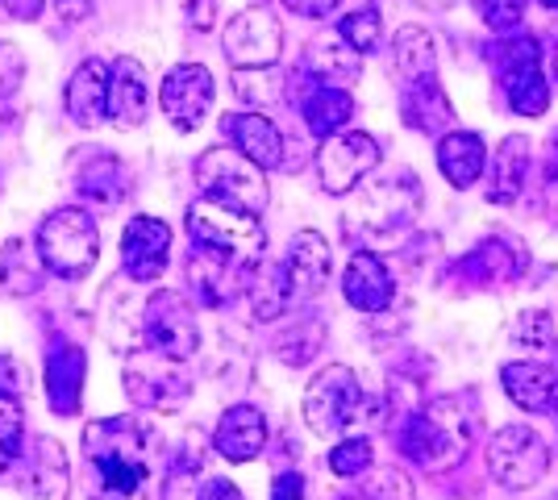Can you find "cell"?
<instances>
[{
  "instance_id": "obj_32",
  "label": "cell",
  "mask_w": 558,
  "mask_h": 500,
  "mask_svg": "<svg viewBox=\"0 0 558 500\" xmlns=\"http://www.w3.org/2000/svg\"><path fill=\"white\" fill-rule=\"evenodd\" d=\"M322 338H326V326H322V321H301L296 330L279 338V358L292 363V367H301V363H308V358L317 355Z\"/></svg>"
},
{
  "instance_id": "obj_41",
  "label": "cell",
  "mask_w": 558,
  "mask_h": 500,
  "mask_svg": "<svg viewBox=\"0 0 558 500\" xmlns=\"http://www.w3.org/2000/svg\"><path fill=\"white\" fill-rule=\"evenodd\" d=\"M271 500H304V476L301 472H283V476H276Z\"/></svg>"
},
{
  "instance_id": "obj_35",
  "label": "cell",
  "mask_w": 558,
  "mask_h": 500,
  "mask_svg": "<svg viewBox=\"0 0 558 500\" xmlns=\"http://www.w3.org/2000/svg\"><path fill=\"white\" fill-rule=\"evenodd\" d=\"M471 4H475V13L484 17V25L496 29V34H512V29H521L525 0H471Z\"/></svg>"
},
{
  "instance_id": "obj_44",
  "label": "cell",
  "mask_w": 558,
  "mask_h": 500,
  "mask_svg": "<svg viewBox=\"0 0 558 500\" xmlns=\"http://www.w3.org/2000/svg\"><path fill=\"white\" fill-rule=\"evenodd\" d=\"M546 175H550V184H558V130L546 143Z\"/></svg>"
},
{
  "instance_id": "obj_36",
  "label": "cell",
  "mask_w": 558,
  "mask_h": 500,
  "mask_svg": "<svg viewBox=\"0 0 558 500\" xmlns=\"http://www.w3.org/2000/svg\"><path fill=\"white\" fill-rule=\"evenodd\" d=\"M25 80V59L13 42H0V96H13Z\"/></svg>"
},
{
  "instance_id": "obj_33",
  "label": "cell",
  "mask_w": 558,
  "mask_h": 500,
  "mask_svg": "<svg viewBox=\"0 0 558 500\" xmlns=\"http://www.w3.org/2000/svg\"><path fill=\"white\" fill-rule=\"evenodd\" d=\"M512 338L525 346V351H550L555 346V317L550 313H542V309H530V313H521L517 317V326H512Z\"/></svg>"
},
{
  "instance_id": "obj_38",
  "label": "cell",
  "mask_w": 558,
  "mask_h": 500,
  "mask_svg": "<svg viewBox=\"0 0 558 500\" xmlns=\"http://www.w3.org/2000/svg\"><path fill=\"white\" fill-rule=\"evenodd\" d=\"M338 4H342V0H283V9H288V13L308 17V22H322V17H329Z\"/></svg>"
},
{
  "instance_id": "obj_22",
  "label": "cell",
  "mask_w": 558,
  "mask_h": 500,
  "mask_svg": "<svg viewBox=\"0 0 558 500\" xmlns=\"http://www.w3.org/2000/svg\"><path fill=\"white\" fill-rule=\"evenodd\" d=\"M438 167H442L446 184L463 192L480 184V175L488 167V146L471 130H450L446 138H438Z\"/></svg>"
},
{
  "instance_id": "obj_31",
  "label": "cell",
  "mask_w": 558,
  "mask_h": 500,
  "mask_svg": "<svg viewBox=\"0 0 558 500\" xmlns=\"http://www.w3.org/2000/svg\"><path fill=\"white\" fill-rule=\"evenodd\" d=\"M338 34H342L359 54H372V50L379 47V38H384V22H379L375 9H359V13H347V17L338 22Z\"/></svg>"
},
{
  "instance_id": "obj_40",
  "label": "cell",
  "mask_w": 558,
  "mask_h": 500,
  "mask_svg": "<svg viewBox=\"0 0 558 500\" xmlns=\"http://www.w3.org/2000/svg\"><path fill=\"white\" fill-rule=\"evenodd\" d=\"M54 4V13L63 17V22H88L93 17V9H96V0H50Z\"/></svg>"
},
{
  "instance_id": "obj_16",
  "label": "cell",
  "mask_w": 558,
  "mask_h": 500,
  "mask_svg": "<svg viewBox=\"0 0 558 500\" xmlns=\"http://www.w3.org/2000/svg\"><path fill=\"white\" fill-rule=\"evenodd\" d=\"M400 118L409 130L429 134V138H446L454 130V105L442 93L438 75H425L417 84H404L400 88Z\"/></svg>"
},
{
  "instance_id": "obj_30",
  "label": "cell",
  "mask_w": 558,
  "mask_h": 500,
  "mask_svg": "<svg viewBox=\"0 0 558 500\" xmlns=\"http://www.w3.org/2000/svg\"><path fill=\"white\" fill-rule=\"evenodd\" d=\"M17 454H22V405L13 401V392H0V476L13 467Z\"/></svg>"
},
{
  "instance_id": "obj_3",
  "label": "cell",
  "mask_w": 558,
  "mask_h": 500,
  "mask_svg": "<svg viewBox=\"0 0 558 500\" xmlns=\"http://www.w3.org/2000/svg\"><path fill=\"white\" fill-rule=\"evenodd\" d=\"M187 234L196 239L201 251H209V255L233 263V267H242V271L258 267L263 246H267V234H263V225H258L255 214L230 209V205L209 200V196H201V200L187 209Z\"/></svg>"
},
{
  "instance_id": "obj_34",
  "label": "cell",
  "mask_w": 558,
  "mask_h": 500,
  "mask_svg": "<svg viewBox=\"0 0 558 500\" xmlns=\"http://www.w3.org/2000/svg\"><path fill=\"white\" fill-rule=\"evenodd\" d=\"M372 459H375V451L367 438H347V442H338V447L329 451V467H333V476L354 479L372 467Z\"/></svg>"
},
{
  "instance_id": "obj_17",
  "label": "cell",
  "mask_w": 558,
  "mask_h": 500,
  "mask_svg": "<svg viewBox=\"0 0 558 500\" xmlns=\"http://www.w3.org/2000/svg\"><path fill=\"white\" fill-rule=\"evenodd\" d=\"M342 296L359 313H384L396 296L388 263L372 255V251H354L347 263V276H342Z\"/></svg>"
},
{
  "instance_id": "obj_6",
  "label": "cell",
  "mask_w": 558,
  "mask_h": 500,
  "mask_svg": "<svg viewBox=\"0 0 558 500\" xmlns=\"http://www.w3.org/2000/svg\"><path fill=\"white\" fill-rule=\"evenodd\" d=\"M100 255V230L84 209H59L38 225V259L54 276L80 280L96 267Z\"/></svg>"
},
{
  "instance_id": "obj_2",
  "label": "cell",
  "mask_w": 558,
  "mask_h": 500,
  "mask_svg": "<svg viewBox=\"0 0 558 500\" xmlns=\"http://www.w3.org/2000/svg\"><path fill=\"white\" fill-rule=\"evenodd\" d=\"M84 451L96 472V484L109 500H138L150 484L146 434L134 417H105L84 429Z\"/></svg>"
},
{
  "instance_id": "obj_26",
  "label": "cell",
  "mask_w": 558,
  "mask_h": 500,
  "mask_svg": "<svg viewBox=\"0 0 558 500\" xmlns=\"http://www.w3.org/2000/svg\"><path fill=\"white\" fill-rule=\"evenodd\" d=\"M84 397V351L80 346H54L47 358V401L59 417H71Z\"/></svg>"
},
{
  "instance_id": "obj_5",
  "label": "cell",
  "mask_w": 558,
  "mask_h": 500,
  "mask_svg": "<svg viewBox=\"0 0 558 500\" xmlns=\"http://www.w3.org/2000/svg\"><path fill=\"white\" fill-rule=\"evenodd\" d=\"M196 184L209 200H221L230 209L255 217L267 209V196H271L263 167L251 163L242 150H226V146H213L196 159Z\"/></svg>"
},
{
  "instance_id": "obj_21",
  "label": "cell",
  "mask_w": 558,
  "mask_h": 500,
  "mask_svg": "<svg viewBox=\"0 0 558 500\" xmlns=\"http://www.w3.org/2000/svg\"><path fill=\"white\" fill-rule=\"evenodd\" d=\"M226 134L233 138V150H242L263 171L283 167V134H279V125L271 118H263V113H233L226 121Z\"/></svg>"
},
{
  "instance_id": "obj_20",
  "label": "cell",
  "mask_w": 558,
  "mask_h": 500,
  "mask_svg": "<svg viewBox=\"0 0 558 500\" xmlns=\"http://www.w3.org/2000/svg\"><path fill=\"white\" fill-rule=\"evenodd\" d=\"M109 75H113V68H105L100 59H88L75 68L68 84V113L75 125L93 130L109 118Z\"/></svg>"
},
{
  "instance_id": "obj_29",
  "label": "cell",
  "mask_w": 558,
  "mask_h": 500,
  "mask_svg": "<svg viewBox=\"0 0 558 500\" xmlns=\"http://www.w3.org/2000/svg\"><path fill=\"white\" fill-rule=\"evenodd\" d=\"M521 267H525V255L517 259V251L505 246V242H484V246H475L463 259V271L475 276V284H488V288L509 284Z\"/></svg>"
},
{
  "instance_id": "obj_4",
  "label": "cell",
  "mask_w": 558,
  "mask_h": 500,
  "mask_svg": "<svg viewBox=\"0 0 558 500\" xmlns=\"http://www.w3.org/2000/svg\"><path fill=\"white\" fill-rule=\"evenodd\" d=\"M492 63H496V84L512 113L542 118L550 109V75L542 72V50L530 34H505Z\"/></svg>"
},
{
  "instance_id": "obj_24",
  "label": "cell",
  "mask_w": 558,
  "mask_h": 500,
  "mask_svg": "<svg viewBox=\"0 0 558 500\" xmlns=\"http://www.w3.org/2000/svg\"><path fill=\"white\" fill-rule=\"evenodd\" d=\"M301 118H304V125L326 143V138H333V134H342L347 121L354 118V96H350V88L313 80L308 93L301 96Z\"/></svg>"
},
{
  "instance_id": "obj_23",
  "label": "cell",
  "mask_w": 558,
  "mask_h": 500,
  "mask_svg": "<svg viewBox=\"0 0 558 500\" xmlns=\"http://www.w3.org/2000/svg\"><path fill=\"white\" fill-rule=\"evenodd\" d=\"M525 175H530V138L509 134L505 143L492 150V163H488V200L492 205H512V200H521Z\"/></svg>"
},
{
  "instance_id": "obj_14",
  "label": "cell",
  "mask_w": 558,
  "mask_h": 500,
  "mask_svg": "<svg viewBox=\"0 0 558 500\" xmlns=\"http://www.w3.org/2000/svg\"><path fill=\"white\" fill-rule=\"evenodd\" d=\"M167 259H171V225L159 217H134L121 239V263H125L130 280L155 284L167 271Z\"/></svg>"
},
{
  "instance_id": "obj_19",
  "label": "cell",
  "mask_w": 558,
  "mask_h": 500,
  "mask_svg": "<svg viewBox=\"0 0 558 500\" xmlns=\"http://www.w3.org/2000/svg\"><path fill=\"white\" fill-rule=\"evenodd\" d=\"M213 447L221 459L230 463H251L263 454L267 447V422L255 405H233L226 408V417L217 422V434H213Z\"/></svg>"
},
{
  "instance_id": "obj_28",
  "label": "cell",
  "mask_w": 558,
  "mask_h": 500,
  "mask_svg": "<svg viewBox=\"0 0 558 500\" xmlns=\"http://www.w3.org/2000/svg\"><path fill=\"white\" fill-rule=\"evenodd\" d=\"M304 68L313 72V80H322V84L347 88V84H354L359 72H363V54L350 47L342 34H333V38H317V42L308 47Z\"/></svg>"
},
{
  "instance_id": "obj_7",
  "label": "cell",
  "mask_w": 558,
  "mask_h": 500,
  "mask_svg": "<svg viewBox=\"0 0 558 500\" xmlns=\"http://www.w3.org/2000/svg\"><path fill=\"white\" fill-rule=\"evenodd\" d=\"M329 280V242L317 234V230H301L292 246H288V255L279 263L276 271H271V280H267V301L276 305V309H288V305H296V301H308V296H317Z\"/></svg>"
},
{
  "instance_id": "obj_12",
  "label": "cell",
  "mask_w": 558,
  "mask_h": 500,
  "mask_svg": "<svg viewBox=\"0 0 558 500\" xmlns=\"http://www.w3.org/2000/svg\"><path fill=\"white\" fill-rule=\"evenodd\" d=\"M221 47H226V59L238 72H263V68L276 63L279 50H283V25L267 9H242L226 25Z\"/></svg>"
},
{
  "instance_id": "obj_1",
  "label": "cell",
  "mask_w": 558,
  "mask_h": 500,
  "mask_svg": "<svg viewBox=\"0 0 558 500\" xmlns=\"http://www.w3.org/2000/svg\"><path fill=\"white\" fill-rule=\"evenodd\" d=\"M475 401L459 392V397H438L429 405L413 413L404 429H400V451L409 454L425 472H446L466 454L471 438H475Z\"/></svg>"
},
{
  "instance_id": "obj_42",
  "label": "cell",
  "mask_w": 558,
  "mask_h": 500,
  "mask_svg": "<svg viewBox=\"0 0 558 500\" xmlns=\"http://www.w3.org/2000/svg\"><path fill=\"white\" fill-rule=\"evenodd\" d=\"M217 4H221V0H192V4H187V22H192V29H213Z\"/></svg>"
},
{
  "instance_id": "obj_39",
  "label": "cell",
  "mask_w": 558,
  "mask_h": 500,
  "mask_svg": "<svg viewBox=\"0 0 558 500\" xmlns=\"http://www.w3.org/2000/svg\"><path fill=\"white\" fill-rule=\"evenodd\" d=\"M196 500H246V497L238 492V484H233V479L213 476V479H205V484H201Z\"/></svg>"
},
{
  "instance_id": "obj_46",
  "label": "cell",
  "mask_w": 558,
  "mask_h": 500,
  "mask_svg": "<svg viewBox=\"0 0 558 500\" xmlns=\"http://www.w3.org/2000/svg\"><path fill=\"white\" fill-rule=\"evenodd\" d=\"M550 80L558 84V38H555V50H550Z\"/></svg>"
},
{
  "instance_id": "obj_8",
  "label": "cell",
  "mask_w": 558,
  "mask_h": 500,
  "mask_svg": "<svg viewBox=\"0 0 558 500\" xmlns=\"http://www.w3.org/2000/svg\"><path fill=\"white\" fill-rule=\"evenodd\" d=\"M359 405H363V388L347 363L322 367L304 388V422L322 438H338L359 417Z\"/></svg>"
},
{
  "instance_id": "obj_25",
  "label": "cell",
  "mask_w": 558,
  "mask_h": 500,
  "mask_svg": "<svg viewBox=\"0 0 558 500\" xmlns=\"http://www.w3.org/2000/svg\"><path fill=\"white\" fill-rule=\"evenodd\" d=\"M500 383H505V392H509L512 405L525 408V413H546V408L555 405L558 376L546 367V363H530V358L509 363V367L500 371Z\"/></svg>"
},
{
  "instance_id": "obj_48",
  "label": "cell",
  "mask_w": 558,
  "mask_h": 500,
  "mask_svg": "<svg viewBox=\"0 0 558 500\" xmlns=\"http://www.w3.org/2000/svg\"><path fill=\"white\" fill-rule=\"evenodd\" d=\"M550 413H555V422H558V392H555V405H550Z\"/></svg>"
},
{
  "instance_id": "obj_43",
  "label": "cell",
  "mask_w": 558,
  "mask_h": 500,
  "mask_svg": "<svg viewBox=\"0 0 558 500\" xmlns=\"http://www.w3.org/2000/svg\"><path fill=\"white\" fill-rule=\"evenodd\" d=\"M0 4H4V13L17 17V22H34V17H43V9H47V0H0Z\"/></svg>"
},
{
  "instance_id": "obj_18",
  "label": "cell",
  "mask_w": 558,
  "mask_h": 500,
  "mask_svg": "<svg viewBox=\"0 0 558 500\" xmlns=\"http://www.w3.org/2000/svg\"><path fill=\"white\" fill-rule=\"evenodd\" d=\"M150 109V88H146V68L138 59L121 54L113 59V75H109V121L117 130H138Z\"/></svg>"
},
{
  "instance_id": "obj_13",
  "label": "cell",
  "mask_w": 558,
  "mask_h": 500,
  "mask_svg": "<svg viewBox=\"0 0 558 500\" xmlns=\"http://www.w3.org/2000/svg\"><path fill=\"white\" fill-rule=\"evenodd\" d=\"M213 72L209 68H201V63H184V68H175V72L163 80V113L171 118L175 130H196L201 121L209 118L213 109Z\"/></svg>"
},
{
  "instance_id": "obj_45",
  "label": "cell",
  "mask_w": 558,
  "mask_h": 500,
  "mask_svg": "<svg viewBox=\"0 0 558 500\" xmlns=\"http://www.w3.org/2000/svg\"><path fill=\"white\" fill-rule=\"evenodd\" d=\"M421 9H429V13H446V9H454V0H417Z\"/></svg>"
},
{
  "instance_id": "obj_49",
  "label": "cell",
  "mask_w": 558,
  "mask_h": 500,
  "mask_svg": "<svg viewBox=\"0 0 558 500\" xmlns=\"http://www.w3.org/2000/svg\"><path fill=\"white\" fill-rule=\"evenodd\" d=\"M542 4H546V9H558V0H542Z\"/></svg>"
},
{
  "instance_id": "obj_37",
  "label": "cell",
  "mask_w": 558,
  "mask_h": 500,
  "mask_svg": "<svg viewBox=\"0 0 558 500\" xmlns=\"http://www.w3.org/2000/svg\"><path fill=\"white\" fill-rule=\"evenodd\" d=\"M367 497L372 500H413V484L400 476V472H379V476L372 479V488H367Z\"/></svg>"
},
{
  "instance_id": "obj_15",
  "label": "cell",
  "mask_w": 558,
  "mask_h": 500,
  "mask_svg": "<svg viewBox=\"0 0 558 500\" xmlns=\"http://www.w3.org/2000/svg\"><path fill=\"white\" fill-rule=\"evenodd\" d=\"M175 367H180V363L155 355V351L134 355L130 363H125V383H130V397H134L138 405H146V408H175L187 397V383L175 376Z\"/></svg>"
},
{
  "instance_id": "obj_27",
  "label": "cell",
  "mask_w": 558,
  "mask_h": 500,
  "mask_svg": "<svg viewBox=\"0 0 558 500\" xmlns=\"http://www.w3.org/2000/svg\"><path fill=\"white\" fill-rule=\"evenodd\" d=\"M392 72L404 84H417L425 75H438V50H434V34L421 25H404L392 38Z\"/></svg>"
},
{
  "instance_id": "obj_9",
  "label": "cell",
  "mask_w": 558,
  "mask_h": 500,
  "mask_svg": "<svg viewBox=\"0 0 558 500\" xmlns=\"http://www.w3.org/2000/svg\"><path fill=\"white\" fill-rule=\"evenodd\" d=\"M488 472L509 492H525L550 472V447L530 426H505L488 442Z\"/></svg>"
},
{
  "instance_id": "obj_47",
  "label": "cell",
  "mask_w": 558,
  "mask_h": 500,
  "mask_svg": "<svg viewBox=\"0 0 558 500\" xmlns=\"http://www.w3.org/2000/svg\"><path fill=\"white\" fill-rule=\"evenodd\" d=\"M342 500H372L367 492H354V497H342Z\"/></svg>"
},
{
  "instance_id": "obj_11",
  "label": "cell",
  "mask_w": 558,
  "mask_h": 500,
  "mask_svg": "<svg viewBox=\"0 0 558 500\" xmlns=\"http://www.w3.org/2000/svg\"><path fill=\"white\" fill-rule=\"evenodd\" d=\"M379 167V143L363 130H342L317 150V180L329 196H347Z\"/></svg>"
},
{
  "instance_id": "obj_10",
  "label": "cell",
  "mask_w": 558,
  "mask_h": 500,
  "mask_svg": "<svg viewBox=\"0 0 558 500\" xmlns=\"http://www.w3.org/2000/svg\"><path fill=\"white\" fill-rule=\"evenodd\" d=\"M142 342H146V351L171 358V363H184V358L196 355L201 326H196V317H192V309H187V301L180 292H155L146 301Z\"/></svg>"
}]
</instances>
